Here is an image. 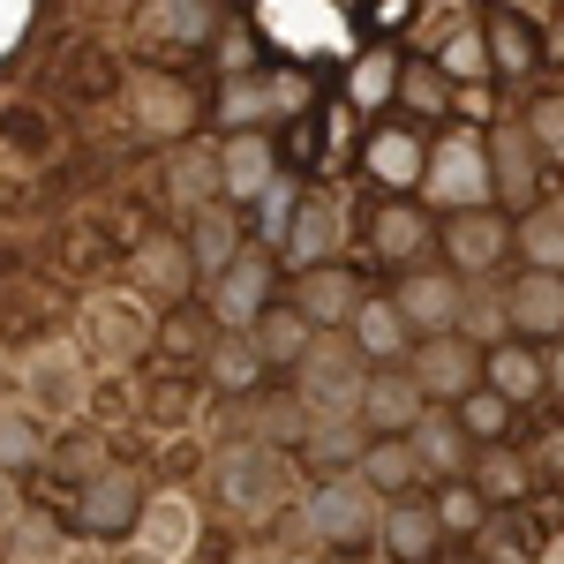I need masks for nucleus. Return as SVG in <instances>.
Returning a JSON list of instances; mask_svg holds the SVG:
<instances>
[{
  "label": "nucleus",
  "instance_id": "obj_30",
  "mask_svg": "<svg viewBox=\"0 0 564 564\" xmlns=\"http://www.w3.org/2000/svg\"><path fill=\"white\" fill-rule=\"evenodd\" d=\"M257 354L263 361H302L308 354V324L294 308H263L257 316Z\"/></svg>",
  "mask_w": 564,
  "mask_h": 564
},
{
  "label": "nucleus",
  "instance_id": "obj_11",
  "mask_svg": "<svg viewBox=\"0 0 564 564\" xmlns=\"http://www.w3.org/2000/svg\"><path fill=\"white\" fill-rule=\"evenodd\" d=\"M361 377H369V369H361V354L354 347H308L302 354V391H308V406H316V414H324V422H332V414H339V406H361Z\"/></svg>",
  "mask_w": 564,
  "mask_h": 564
},
{
  "label": "nucleus",
  "instance_id": "obj_26",
  "mask_svg": "<svg viewBox=\"0 0 564 564\" xmlns=\"http://www.w3.org/2000/svg\"><path fill=\"white\" fill-rule=\"evenodd\" d=\"M332 249H339V218H332V204H302L294 226H286V257L302 263V271H316V263H332Z\"/></svg>",
  "mask_w": 564,
  "mask_h": 564
},
{
  "label": "nucleus",
  "instance_id": "obj_29",
  "mask_svg": "<svg viewBox=\"0 0 564 564\" xmlns=\"http://www.w3.org/2000/svg\"><path fill=\"white\" fill-rule=\"evenodd\" d=\"M452 422H459V436H475L481 452H489V444H512V406H505L497 391H467Z\"/></svg>",
  "mask_w": 564,
  "mask_h": 564
},
{
  "label": "nucleus",
  "instance_id": "obj_18",
  "mask_svg": "<svg viewBox=\"0 0 564 564\" xmlns=\"http://www.w3.org/2000/svg\"><path fill=\"white\" fill-rule=\"evenodd\" d=\"M218 481H226V497H234L241 512H263V505L286 497V467H279V452H226Z\"/></svg>",
  "mask_w": 564,
  "mask_h": 564
},
{
  "label": "nucleus",
  "instance_id": "obj_38",
  "mask_svg": "<svg viewBox=\"0 0 564 564\" xmlns=\"http://www.w3.org/2000/svg\"><path fill=\"white\" fill-rule=\"evenodd\" d=\"M542 377H550V391L564 399V347H557V354H542Z\"/></svg>",
  "mask_w": 564,
  "mask_h": 564
},
{
  "label": "nucleus",
  "instance_id": "obj_27",
  "mask_svg": "<svg viewBox=\"0 0 564 564\" xmlns=\"http://www.w3.org/2000/svg\"><path fill=\"white\" fill-rule=\"evenodd\" d=\"M512 249H527V271H557L564 279V218L557 212L512 218Z\"/></svg>",
  "mask_w": 564,
  "mask_h": 564
},
{
  "label": "nucleus",
  "instance_id": "obj_23",
  "mask_svg": "<svg viewBox=\"0 0 564 564\" xmlns=\"http://www.w3.org/2000/svg\"><path fill=\"white\" fill-rule=\"evenodd\" d=\"M271 166H279V151H271V135H234L226 151H218V181H226V196H263L271 188Z\"/></svg>",
  "mask_w": 564,
  "mask_h": 564
},
{
  "label": "nucleus",
  "instance_id": "obj_3",
  "mask_svg": "<svg viewBox=\"0 0 564 564\" xmlns=\"http://www.w3.org/2000/svg\"><path fill=\"white\" fill-rule=\"evenodd\" d=\"M481 151H489V188H497V212H505V218L542 212V159H534V143H527L520 121H497Z\"/></svg>",
  "mask_w": 564,
  "mask_h": 564
},
{
  "label": "nucleus",
  "instance_id": "obj_14",
  "mask_svg": "<svg viewBox=\"0 0 564 564\" xmlns=\"http://www.w3.org/2000/svg\"><path fill=\"white\" fill-rule=\"evenodd\" d=\"M481 45H489V76L527 84V76L542 68V31L527 23L520 8H489V15H481Z\"/></svg>",
  "mask_w": 564,
  "mask_h": 564
},
{
  "label": "nucleus",
  "instance_id": "obj_5",
  "mask_svg": "<svg viewBox=\"0 0 564 564\" xmlns=\"http://www.w3.org/2000/svg\"><path fill=\"white\" fill-rule=\"evenodd\" d=\"M444 212H481V196H489V151H481L475 135H444L430 143V174H422Z\"/></svg>",
  "mask_w": 564,
  "mask_h": 564
},
{
  "label": "nucleus",
  "instance_id": "obj_37",
  "mask_svg": "<svg viewBox=\"0 0 564 564\" xmlns=\"http://www.w3.org/2000/svg\"><path fill=\"white\" fill-rule=\"evenodd\" d=\"M166 347H204V316H181V324H166Z\"/></svg>",
  "mask_w": 564,
  "mask_h": 564
},
{
  "label": "nucleus",
  "instance_id": "obj_21",
  "mask_svg": "<svg viewBox=\"0 0 564 564\" xmlns=\"http://www.w3.org/2000/svg\"><path fill=\"white\" fill-rule=\"evenodd\" d=\"M475 557H489V564H534V557H542V520H534L527 505L489 512V520H481V550H475Z\"/></svg>",
  "mask_w": 564,
  "mask_h": 564
},
{
  "label": "nucleus",
  "instance_id": "obj_15",
  "mask_svg": "<svg viewBox=\"0 0 564 564\" xmlns=\"http://www.w3.org/2000/svg\"><path fill=\"white\" fill-rule=\"evenodd\" d=\"M467 489H475L489 512H512V505H527V497H534V467H527L512 444H489V452H475V459H467Z\"/></svg>",
  "mask_w": 564,
  "mask_h": 564
},
{
  "label": "nucleus",
  "instance_id": "obj_24",
  "mask_svg": "<svg viewBox=\"0 0 564 564\" xmlns=\"http://www.w3.org/2000/svg\"><path fill=\"white\" fill-rule=\"evenodd\" d=\"M354 481H361V489H399V497H414V489H422V467H414L406 436H369Z\"/></svg>",
  "mask_w": 564,
  "mask_h": 564
},
{
  "label": "nucleus",
  "instance_id": "obj_19",
  "mask_svg": "<svg viewBox=\"0 0 564 564\" xmlns=\"http://www.w3.org/2000/svg\"><path fill=\"white\" fill-rule=\"evenodd\" d=\"M271 286H279V271L263 257H234L218 271V316L226 324H257L263 308H271Z\"/></svg>",
  "mask_w": 564,
  "mask_h": 564
},
{
  "label": "nucleus",
  "instance_id": "obj_33",
  "mask_svg": "<svg viewBox=\"0 0 564 564\" xmlns=\"http://www.w3.org/2000/svg\"><path fill=\"white\" fill-rule=\"evenodd\" d=\"M196 263H204V271H226V263H234V226H226V218H196Z\"/></svg>",
  "mask_w": 564,
  "mask_h": 564
},
{
  "label": "nucleus",
  "instance_id": "obj_31",
  "mask_svg": "<svg viewBox=\"0 0 564 564\" xmlns=\"http://www.w3.org/2000/svg\"><path fill=\"white\" fill-rule=\"evenodd\" d=\"M436 76H444V84H481V76H489L481 23H475V31H452V39H444V53H436Z\"/></svg>",
  "mask_w": 564,
  "mask_h": 564
},
{
  "label": "nucleus",
  "instance_id": "obj_7",
  "mask_svg": "<svg viewBox=\"0 0 564 564\" xmlns=\"http://www.w3.org/2000/svg\"><path fill=\"white\" fill-rule=\"evenodd\" d=\"M497 308L512 316V339H527V347H564V279L557 271H520L512 294Z\"/></svg>",
  "mask_w": 564,
  "mask_h": 564
},
{
  "label": "nucleus",
  "instance_id": "obj_13",
  "mask_svg": "<svg viewBox=\"0 0 564 564\" xmlns=\"http://www.w3.org/2000/svg\"><path fill=\"white\" fill-rule=\"evenodd\" d=\"M369 302V294H361V286H354V271H339V263H316V271H302V279H294V316H302L308 332H316V324H354V308Z\"/></svg>",
  "mask_w": 564,
  "mask_h": 564
},
{
  "label": "nucleus",
  "instance_id": "obj_35",
  "mask_svg": "<svg viewBox=\"0 0 564 564\" xmlns=\"http://www.w3.org/2000/svg\"><path fill=\"white\" fill-rule=\"evenodd\" d=\"M316 129H324V121H316V113H302V121H294V135H286V159H316Z\"/></svg>",
  "mask_w": 564,
  "mask_h": 564
},
{
  "label": "nucleus",
  "instance_id": "obj_34",
  "mask_svg": "<svg viewBox=\"0 0 564 564\" xmlns=\"http://www.w3.org/2000/svg\"><path fill=\"white\" fill-rule=\"evenodd\" d=\"M257 361H263L257 347H226V354H218V384L249 391V384H257Z\"/></svg>",
  "mask_w": 564,
  "mask_h": 564
},
{
  "label": "nucleus",
  "instance_id": "obj_12",
  "mask_svg": "<svg viewBox=\"0 0 564 564\" xmlns=\"http://www.w3.org/2000/svg\"><path fill=\"white\" fill-rule=\"evenodd\" d=\"M422 174H430V135L422 129H377L369 135V181L377 188H391V204L406 196V188H422Z\"/></svg>",
  "mask_w": 564,
  "mask_h": 564
},
{
  "label": "nucleus",
  "instance_id": "obj_39",
  "mask_svg": "<svg viewBox=\"0 0 564 564\" xmlns=\"http://www.w3.org/2000/svg\"><path fill=\"white\" fill-rule=\"evenodd\" d=\"M444 564H489V557H475V550H459V557H444Z\"/></svg>",
  "mask_w": 564,
  "mask_h": 564
},
{
  "label": "nucleus",
  "instance_id": "obj_4",
  "mask_svg": "<svg viewBox=\"0 0 564 564\" xmlns=\"http://www.w3.org/2000/svg\"><path fill=\"white\" fill-rule=\"evenodd\" d=\"M308 520H316V534H324L332 550H369L377 527H384V505H377V489H361L354 475H332L324 489H316Z\"/></svg>",
  "mask_w": 564,
  "mask_h": 564
},
{
  "label": "nucleus",
  "instance_id": "obj_17",
  "mask_svg": "<svg viewBox=\"0 0 564 564\" xmlns=\"http://www.w3.org/2000/svg\"><path fill=\"white\" fill-rule=\"evenodd\" d=\"M377 534L391 542V557H399V564H436V550H444V527H436L430 497H399Z\"/></svg>",
  "mask_w": 564,
  "mask_h": 564
},
{
  "label": "nucleus",
  "instance_id": "obj_40",
  "mask_svg": "<svg viewBox=\"0 0 564 564\" xmlns=\"http://www.w3.org/2000/svg\"><path fill=\"white\" fill-rule=\"evenodd\" d=\"M557 218H564V212H557Z\"/></svg>",
  "mask_w": 564,
  "mask_h": 564
},
{
  "label": "nucleus",
  "instance_id": "obj_6",
  "mask_svg": "<svg viewBox=\"0 0 564 564\" xmlns=\"http://www.w3.org/2000/svg\"><path fill=\"white\" fill-rule=\"evenodd\" d=\"M399 324H406V332H414V339H444V332H459V279H452V271H422V263H414V271H399Z\"/></svg>",
  "mask_w": 564,
  "mask_h": 564
},
{
  "label": "nucleus",
  "instance_id": "obj_20",
  "mask_svg": "<svg viewBox=\"0 0 564 564\" xmlns=\"http://www.w3.org/2000/svg\"><path fill=\"white\" fill-rule=\"evenodd\" d=\"M406 452H414L422 481H459V467L475 459L467 436H459V422H444V414H422V422L406 430Z\"/></svg>",
  "mask_w": 564,
  "mask_h": 564
},
{
  "label": "nucleus",
  "instance_id": "obj_2",
  "mask_svg": "<svg viewBox=\"0 0 564 564\" xmlns=\"http://www.w3.org/2000/svg\"><path fill=\"white\" fill-rule=\"evenodd\" d=\"M436 249H444V271L452 279H489L497 263L512 257V218L497 212V204L452 212V218H436Z\"/></svg>",
  "mask_w": 564,
  "mask_h": 564
},
{
  "label": "nucleus",
  "instance_id": "obj_25",
  "mask_svg": "<svg viewBox=\"0 0 564 564\" xmlns=\"http://www.w3.org/2000/svg\"><path fill=\"white\" fill-rule=\"evenodd\" d=\"M512 121L527 129V143H534V159H542V166H564V84H542Z\"/></svg>",
  "mask_w": 564,
  "mask_h": 564
},
{
  "label": "nucleus",
  "instance_id": "obj_1",
  "mask_svg": "<svg viewBox=\"0 0 564 564\" xmlns=\"http://www.w3.org/2000/svg\"><path fill=\"white\" fill-rule=\"evenodd\" d=\"M406 384L422 391V406H459L467 391H481V347L467 339V332L414 339V354H406Z\"/></svg>",
  "mask_w": 564,
  "mask_h": 564
},
{
  "label": "nucleus",
  "instance_id": "obj_10",
  "mask_svg": "<svg viewBox=\"0 0 564 564\" xmlns=\"http://www.w3.org/2000/svg\"><path fill=\"white\" fill-rule=\"evenodd\" d=\"M354 414H361V430H369V436H406L430 406H422V391L406 384V369H369Z\"/></svg>",
  "mask_w": 564,
  "mask_h": 564
},
{
  "label": "nucleus",
  "instance_id": "obj_8",
  "mask_svg": "<svg viewBox=\"0 0 564 564\" xmlns=\"http://www.w3.org/2000/svg\"><path fill=\"white\" fill-rule=\"evenodd\" d=\"M422 249H436V218H430V204H414V196H399V204H377L369 212V257L377 263H422Z\"/></svg>",
  "mask_w": 564,
  "mask_h": 564
},
{
  "label": "nucleus",
  "instance_id": "obj_16",
  "mask_svg": "<svg viewBox=\"0 0 564 564\" xmlns=\"http://www.w3.org/2000/svg\"><path fill=\"white\" fill-rule=\"evenodd\" d=\"M391 84H399V121H406V129H444V121H452V106H459V90L444 84V76H436V61H399V76H391Z\"/></svg>",
  "mask_w": 564,
  "mask_h": 564
},
{
  "label": "nucleus",
  "instance_id": "obj_28",
  "mask_svg": "<svg viewBox=\"0 0 564 564\" xmlns=\"http://www.w3.org/2000/svg\"><path fill=\"white\" fill-rule=\"evenodd\" d=\"M143 512V489H135L129 475H106V481H90V505H84V520L98 527V534H129V520Z\"/></svg>",
  "mask_w": 564,
  "mask_h": 564
},
{
  "label": "nucleus",
  "instance_id": "obj_22",
  "mask_svg": "<svg viewBox=\"0 0 564 564\" xmlns=\"http://www.w3.org/2000/svg\"><path fill=\"white\" fill-rule=\"evenodd\" d=\"M354 354H369V361L399 369V361L414 354V332L399 324V308H391V302H361V308H354Z\"/></svg>",
  "mask_w": 564,
  "mask_h": 564
},
{
  "label": "nucleus",
  "instance_id": "obj_9",
  "mask_svg": "<svg viewBox=\"0 0 564 564\" xmlns=\"http://www.w3.org/2000/svg\"><path fill=\"white\" fill-rule=\"evenodd\" d=\"M481 391H497L505 406H534V399H550L542 347H527V339H497V347H481Z\"/></svg>",
  "mask_w": 564,
  "mask_h": 564
},
{
  "label": "nucleus",
  "instance_id": "obj_32",
  "mask_svg": "<svg viewBox=\"0 0 564 564\" xmlns=\"http://www.w3.org/2000/svg\"><path fill=\"white\" fill-rule=\"evenodd\" d=\"M430 505H436V527H475V534H481V520H489V505H481L467 481H452V489L430 497Z\"/></svg>",
  "mask_w": 564,
  "mask_h": 564
},
{
  "label": "nucleus",
  "instance_id": "obj_36",
  "mask_svg": "<svg viewBox=\"0 0 564 564\" xmlns=\"http://www.w3.org/2000/svg\"><path fill=\"white\" fill-rule=\"evenodd\" d=\"M384 68H391L384 53H369V61H361V76H354V90H361V98H377V90H384V84H391Z\"/></svg>",
  "mask_w": 564,
  "mask_h": 564
}]
</instances>
